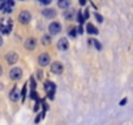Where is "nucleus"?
<instances>
[{
  "label": "nucleus",
  "instance_id": "a211bd4d",
  "mask_svg": "<svg viewBox=\"0 0 133 125\" xmlns=\"http://www.w3.org/2000/svg\"><path fill=\"white\" fill-rule=\"evenodd\" d=\"M65 17H66V18H72V17H73V12H66V13H65Z\"/></svg>",
  "mask_w": 133,
  "mask_h": 125
},
{
  "label": "nucleus",
  "instance_id": "dca6fc26",
  "mask_svg": "<svg viewBox=\"0 0 133 125\" xmlns=\"http://www.w3.org/2000/svg\"><path fill=\"white\" fill-rule=\"evenodd\" d=\"M90 42H93V44L95 46L97 50H101V48H102V46H101V43H99L98 40H90Z\"/></svg>",
  "mask_w": 133,
  "mask_h": 125
},
{
  "label": "nucleus",
  "instance_id": "f03ea898",
  "mask_svg": "<svg viewBox=\"0 0 133 125\" xmlns=\"http://www.w3.org/2000/svg\"><path fill=\"white\" fill-rule=\"evenodd\" d=\"M13 7H15V3L12 0H4V2L0 3V11L3 13H11Z\"/></svg>",
  "mask_w": 133,
  "mask_h": 125
},
{
  "label": "nucleus",
  "instance_id": "4be33fe9",
  "mask_svg": "<svg viewBox=\"0 0 133 125\" xmlns=\"http://www.w3.org/2000/svg\"><path fill=\"white\" fill-rule=\"evenodd\" d=\"M125 103H127V99H123V100L120 102V106H124Z\"/></svg>",
  "mask_w": 133,
  "mask_h": 125
},
{
  "label": "nucleus",
  "instance_id": "412c9836",
  "mask_svg": "<svg viewBox=\"0 0 133 125\" xmlns=\"http://www.w3.org/2000/svg\"><path fill=\"white\" fill-rule=\"evenodd\" d=\"M51 2L50 0H41V4H44V5H47V4H50Z\"/></svg>",
  "mask_w": 133,
  "mask_h": 125
},
{
  "label": "nucleus",
  "instance_id": "5701e85b",
  "mask_svg": "<svg viewBox=\"0 0 133 125\" xmlns=\"http://www.w3.org/2000/svg\"><path fill=\"white\" fill-rule=\"evenodd\" d=\"M2 46H3V38L0 37V47H2Z\"/></svg>",
  "mask_w": 133,
  "mask_h": 125
},
{
  "label": "nucleus",
  "instance_id": "7ed1b4c3",
  "mask_svg": "<svg viewBox=\"0 0 133 125\" xmlns=\"http://www.w3.org/2000/svg\"><path fill=\"white\" fill-rule=\"evenodd\" d=\"M44 90H46L48 98L52 99V98H54V94H55V84L51 82V81H47V82L44 84Z\"/></svg>",
  "mask_w": 133,
  "mask_h": 125
},
{
  "label": "nucleus",
  "instance_id": "1a4fd4ad",
  "mask_svg": "<svg viewBox=\"0 0 133 125\" xmlns=\"http://www.w3.org/2000/svg\"><path fill=\"white\" fill-rule=\"evenodd\" d=\"M63 65H61V63H52V65H51V71L55 73V74H60L63 72Z\"/></svg>",
  "mask_w": 133,
  "mask_h": 125
},
{
  "label": "nucleus",
  "instance_id": "9d476101",
  "mask_svg": "<svg viewBox=\"0 0 133 125\" xmlns=\"http://www.w3.org/2000/svg\"><path fill=\"white\" fill-rule=\"evenodd\" d=\"M35 46H37V40L34 39V38H28L26 39V42H25V47H26V50H34L35 48Z\"/></svg>",
  "mask_w": 133,
  "mask_h": 125
},
{
  "label": "nucleus",
  "instance_id": "6ab92c4d",
  "mask_svg": "<svg viewBox=\"0 0 133 125\" xmlns=\"http://www.w3.org/2000/svg\"><path fill=\"white\" fill-rule=\"evenodd\" d=\"M69 35H71V37H76V29H71Z\"/></svg>",
  "mask_w": 133,
  "mask_h": 125
},
{
  "label": "nucleus",
  "instance_id": "39448f33",
  "mask_svg": "<svg viewBox=\"0 0 133 125\" xmlns=\"http://www.w3.org/2000/svg\"><path fill=\"white\" fill-rule=\"evenodd\" d=\"M5 60H7L8 64H16L17 60H18V55L16 52H9V53L5 55Z\"/></svg>",
  "mask_w": 133,
  "mask_h": 125
},
{
  "label": "nucleus",
  "instance_id": "f8f14e48",
  "mask_svg": "<svg viewBox=\"0 0 133 125\" xmlns=\"http://www.w3.org/2000/svg\"><path fill=\"white\" fill-rule=\"evenodd\" d=\"M42 13H43V16H44V17H47V18H54V17L56 16V12H55L54 9H48V8L43 9V11H42Z\"/></svg>",
  "mask_w": 133,
  "mask_h": 125
},
{
  "label": "nucleus",
  "instance_id": "0eeeda50",
  "mask_svg": "<svg viewBox=\"0 0 133 125\" xmlns=\"http://www.w3.org/2000/svg\"><path fill=\"white\" fill-rule=\"evenodd\" d=\"M48 30H50L51 34L55 35V34H57V33L61 31V25H60L59 22H51L50 26H48Z\"/></svg>",
  "mask_w": 133,
  "mask_h": 125
},
{
  "label": "nucleus",
  "instance_id": "393cba45",
  "mask_svg": "<svg viewBox=\"0 0 133 125\" xmlns=\"http://www.w3.org/2000/svg\"><path fill=\"white\" fill-rule=\"evenodd\" d=\"M2 72H3V68H2V65H0V74H2Z\"/></svg>",
  "mask_w": 133,
  "mask_h": 125
},
{
  "label": "nucleus",
  "instance_id": "f3484780",
  "mask_svg": "<svg viewBox=\"0 0 133 125\" xmlns=\"http://www.w3.org/2000/svg\"><path fill=\"white\" fill-rule=\"evenodd\" d=\"M95 18L98 20V22H103V17H102L101 15H98V13H95Z\"/></svg>",
  "mask_w": 133,
  "mask_h": 125
},
{
  "label": "nucleus",
  "instance_id": "aec40b11",
  "mask_svg": "<svg viewBox=\"0 0 133 125\" xmlns=\"http://www.w3.org/2000/svg\"><path fill=\"white\" fill-rule=\"evenodd\" d=\"M43 43H44V44H48V43H50V37H44V38H43Z\"/></svg>",
  "mask_w": 133,
  "mask_h": 125
},
{
  "label": "nucleus",
  "instance_id": "4468645a",
  "mask_svg": "<svg viewBox=\"0 0 133 125\" xmlns=\"http://www.w3.org/2000/svg\"><path fill=\"white\" fill-rule=\"evenodd\" d=\"M9 98H11L12 100H15V102H16V100H18V98H20V93H18V91L15 89V90H12V91H11V94H9Z\"/></svg>",
  "mask_w": 133,
  "mask_h": 125
},
{
  "label": "nucleus",
  "instance_id": "ddd939ff",
  "mask_svg": "<svg viewBox=\"0 0 133 125\" xmlns=\"http://www.w3.org/2000/svg\"><path fill=\"white\" fill-rule=\"evenodd\" d=\"M86 31H88L89 34H98V29H97L94 25H91V24H88V26H86Z\"/></svg>",
  "mask_w": 133,
  "mask_h": 125
},
{
  "label": "nucleus",
  "instance_id": "20e7f679",
  "mask_svg": "<svg viewBox=\"0 0 133 125\" xmlns=\"http://www.w3.org/2000/svg\"><path fill=\"white\" fill-rule=\"evenodd\" d=\"M50 61H51V59H50V56H48L47 53H42V55H39V57H38V63H39V65H42V67L48 65Z\"/></svg>",
  "mask_w": 133,
  "mask_h": 125
},
{
  "label": "nucleus",
  "instance_id": "423d86ee",
  "mask_svg": "<svg viewBox=\"0 0 133 125\" xmlns=\"http://www.w3.org/2000/svg\"><path fill=\"white\" fill-rule=\"evenodd\" d=\"M30 18H31V16H30V13H29L28 11H22V12L18 15V20H20L21 24H28V22L30 21Z\"/></svg>",
  "mask_w": 133,
  "mask_h": 125
},
{
  "label": "nucleus",
  "instance_id": "f257e3e1",
  "mask_svg": "<svg viewBox=\"0 0 133 125\" xmlns=\"http://www.w3.org/2000/svg\"><path fill=\"white\" fill-rule=\"evenodd\" d=\"M12 31V21L11 20H2L0 21V33L9 34Z\"/></svg>",
  "mask_w": 133,
  "mask_h": 125
},
{
  "label": "nucleus",
  "instance_id": "2eb2a0df",
  "mask_svg": "<svg viewBox=\"0 0 133 125\" xmlns=\"http://www.w3.org/2000/svg\"><path fill=\"white\" fill-rule=\"evenodd\" d=\"M69 2H68V0H60V2L57 3V5L60 7V8H68L69 7Z\"/></svg>",
  "mask_w": 133,
  "mask_h": 125
},
{
  "label": "nucleus",
  "instance_id": "9b49d317",
  "mask_svg": "<svg viewBox=\"0 0 133 125\" xmlns=\"http://www.w3.org/2000/svg\"><path fill=\"white\" fill-rule=\"evenodd\" d=\"M57 47H59L60 50H63V51L68 50V47H69V44H68V40H66L65 38H61V39L59 40V43H57Z\"/></svg>",
  "mask_w": 133,
  "mask_h": 125
},
{
  "label": "nucleus",
  "instance_id": "6e6552de",
  "mask_svg": "<svg viewBox=\"0 0 133 125\" xmlns=\"http://www.w3.org/2000/svg\"><path fill=\"white\" fill-rule=\"evenodd\" d=\"M21 76H22V71H21L20 68H13V69L9 72V77H11L12 80H15V81L20 80Z\"/></svg>",
  "mask_w": 133,
  "mask_h": 125
},
{
  "label": "nucleus",
  "instance_id": "b1692460",
  "mask_svg": "<svg viewBox=\"0 0 133 125\" xmlns=\"http://www.w3.org/2000/svg\"><path fill=\"white\" fill-rule=\"evenodd\" d=\"M38 78H42V72H38Z\"/></svg>",
  "mask_w": 133,
  "mask_h": 125
}]
</instances>
